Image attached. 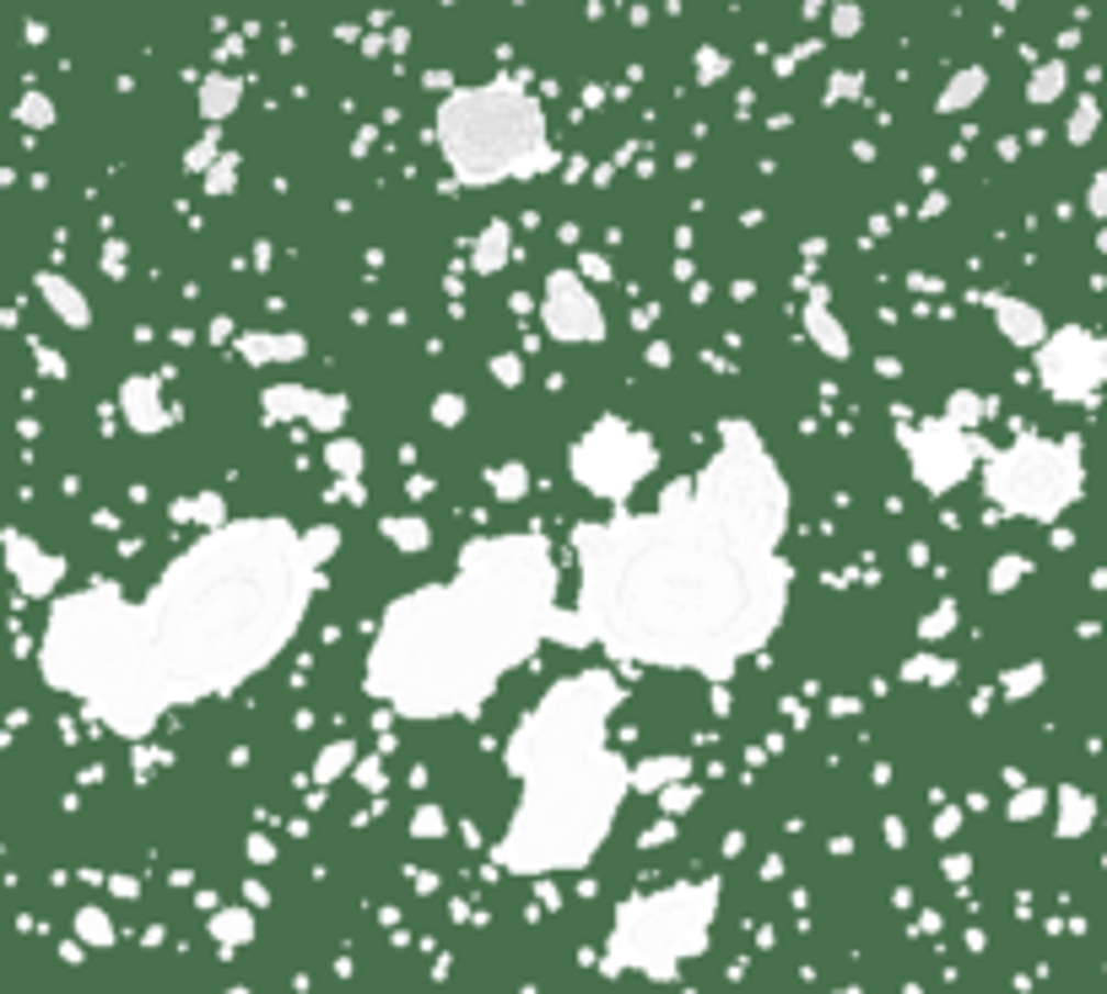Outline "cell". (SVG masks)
Instances as JSON below:
<instances>
[{
  "instance_id": "6da1fadb",
  "label": "cell",
  "mask_w": 1107,
  "mask_h": 994,
  "mask_svg": "<svg viewBox=\"0 0 1107 994\" xmlns=\"http://www.w3.org/2000/svg\"><path fill=\"white\" fill-rule=\"evenodd\" d=\"M783 476L746 422L724 427V449L675 481L653 514L579 530L584 644L627 660L692 664L724 675L783 616L789 568L779 562Z\"/></svg>"
},
{
  "instance_id": "7a4b0ae2",
  "label": "cell",
  "mask_w": 1107,
  "mask_h": 994,
  "mask_svg": "<svg viewBox=\"0 0 1107 994\" xmlns=\"http://www.w3.org/2000/svg\"><path fill=\"white\" fill-rule=\"evenodd\" d=\"M329 530L298 535L281 520H244L195 540L146 600L114 584L66 600L44 638V670L92 697L114 729H146L163 703L222 692L255 675L309 605L314 557Z\"/></svg>"
},
{
  "instance_id": "3957f363",
  "label": "cell",
  "mask_w": 1107,
  "mask_h": 994,
  "mask_svg": "<svg viewBox=\"0 0 1107 994\" xmlns=\"http://www.w3.org/2000/svg\"><path fill=\"white\" fill-rule=\"evenodd\" d=\"M557 622L551 551L535 535H497L459 557L449 584L394 600L368 655V686L427 719L487 697Z\"/></svg>"
},
{
  "instance_id": "277c9868",
  "label": "cell",
  "mask_w": 1107,
  "mask_h": 994,
  "mask_svg": "<svg viewBox=\"0 0 1107 994\" xmlns=\"http://www.w3.org/2000/svg\"><path fill=\"white\" fill-rule=\"evenodd\" d=\"M438 141H444V157L455 163V174L470 185H497L514 174L551 168L546 120H540L535 98L508 81L455 92L438 109Z\"/></svg>"
},
{
  "instance_id": "5b68a950",
  "label": "cell",
  "mask_w": 1107,
  "mask_h": 994,
  "mask_svg": "<svg viewBox=\"0 0 1107 994\" xmlns=\"http://www.w3.org/2000/svg\"><path fill=\"white\" fill-rule=\"evenodd\" d=\"M988 498L1021 520H1059L1081 498V449L1070 438H1016L1005 455H994L988 470Z\"/></svg>"
},
{
  "instance_id": "8992f818",
  "label": "cell",
  "mask_w": 1107,
  "mask_h": 994,
  "mask_svg": "<svg viewBox=\"0 0 1107 994\" xmlns=\"http://www.w3.org/2000/svg\"><path fill=\"white\" fill-rule=\"evenodd\" d=\"M644 449H653V444L638 438L627 422H600V427H589V438L573 449V476L584 481L589 492H600V498H627L638 487L644 465H622V455H644Z\"/></svg>"
},
{
  "instance_id": "52a82bcc",
  "label": "cell",
  "mask_w": 1107,
  "mask_h": 994,
  "mask_svg": "<svg viewBox=\"0 0 1107 994\" xmlns=\"http://www.w3.org/2000/svg\"><path fill=\"white\" fill-rule=\"evenodd\" d=\"M1038 373L1042 384L1053 390L1059 400H1086L1097 395L1107 384V335L1092 331H1059L1038 357Z\"/></svg>"
},
{
  "instance_id": "ba28073f",
  "label": "cell",
  "mask_w": 1107,
  "mask_h": 994,
  "mask_svg": "<svg viewBox=\"0 0 1107 994\" xmlns=\"http://www.w3.org/2000/svg\"><path fill=\"white\" fill-rule=\"evenodd\" d=\"M903 438H908V455H913V476H918L929 492L957 487L977 460V444L962 433V427H951V422H935V427H924V433H903Z\"/></svg>"
},
{
  "instance_id": "9c48e42d",
  "label": "cell",
  "mask_w": 1107,
  "mask_h": 994,
  "mask_svg": "<svg viewBox=\"0 0 1107 994\" xmlns=\"http://www.w3.org/2000/svg\"><path fill=\"white\" fill-rule=\"evenodd\" d=\"M546 325H551V335H562V340H600V335H605L594 298L579 287V276H562V270H557L551 287H546Z\"/></svg>"
},
{
  "instance_id": "30bf717a",
  "label": "cell",
  "mask_w": 1107,
  "mask_h": 994,
  "mask_svg": "<svg viewBox=\"0 0 1107 994\" xmlns=\"http://www.w3.org/2000/svg\"><path fill=\"white\" fill-rule=\"evenodd\" d=\"M265 405L276 411V405H298L292 416H309L314 427H340L346 422V400L340 395H320V390H292V384H281V390H265Z\"/></svg>"
},
{
  "instance_id": "8fae6325",
  "label": "cell",
  "mask_w": 1107,
  "mask_h": 994,
  "mask_svg": "<svg viewBox=\"0 0 1107 994\" xmlns=\"http://www.w3.org/2000/svg\"><path fill=\"white\" fill-rule=\"evenodd\" d=\"M5 551H11V573L22 579V590H27V595L55 590V584H60V573H66V562H60V557H33L27 535H11V540H5Z\"/></svg>"
},
{
  "instance_id": "7c38bea8",
  "label": "cell",
  "mask_w": 1107,
  "mask_h": 994,
  "mask_svg": "<svg viewBox=\"0 0 1107 994\" xmlns=\"http://www.w3.org/2000/svg\"><path fill=\"white\" fill-rule=\"evenodd\" d=\"M994 314L1005 320V335H1010L1016 346H1038L1042 331H1048L1038 309H1027V303H1016V298H994Z\"/></svg>"
},
{
  "instance_id": "4fadbf2b",
  "label": "cell",
  "mask_w": 1107,
  "mask_h": 994,
  "mask_svg": "<svg viewBox=\"0 0 1107 994\" xmlns=\"http://www.w3.org/2000/svg\"><path fill=\"white\" fill-rule=\"evenodd\" d=\"M238 346H244V357H298L303 335H281V340L276 335H244Z\"/></svg>"
},
{
  "instance_id": "5bb4252c",
  "label": "cell",
  "mask_w": 1107,
  "mask_h": 994,
  "mask_svg": "<svg viewBox=\"0 0 1107 994\" xmlns=\"http://www.w3.org/2000/svg\"><path fill=\"white\" fill-rule=\"evenodd\" d=\"M38 287H44V298H49V303H55V309L66 314L70 325H87V303H81L76 292H66V287H60V276H44Z\"/></svg>"
},
{
  "instance_id": "9a60e30c",
  "label": "cell",
  "mask_w": 1107,
  "mask_h": 994,
  "mask_svg": "<svg viewBox=\"0 0 1107 994\" xmlns=\"http://www.w3.org/2000/svg\"><path fill=\"white\" fill-rule=\"evenodd\" d=\"M810 335H816V340H821V346H827L832 357H843V351H848V340L832 331V320H827L821 309H810Z\"/></svg>"
},
{
  "instance_id": "2e32d148",
  "label": "cell",
  "mask_w": 1107,
  "mask_h": 994,
  "mask_svg": "<svg viewBox=\"0 0 1107 994\" xmlns=\"http://www.w3.org/2000/svg\"><path fill=\"white\" fill-rule=\"evenodd\" d=\"M384 535H400V546H411V551H416V546H422V535H427V530H422L416 520H384Z\"/></svg>"
},
{
  "instance_id": "e0dca14e",
  "label": "cell",
  "mask_w": 1107,
  "mask_h": 994,
  "mask_svg": "<svg viewBox=\"0 0 1107 994\" xmlns=\"http://www.w3.org/2000/svg\"><path fill=\"white\" fill-rule=\"evenodd\" d=\"M329 465L357 476V470H362V449H357V444H335V449H329Z\"/></svg>"
},
{
  "instance_id": "ac0fdd59",
  "label": "cell",
  "mask_w": 1107,
  "mask_h": 994,
  "mask_svg": "<svg viewBox=\"0 0 1107 994\" xmlns=\"http://www.w3.org/2000/svg\"><path fill=\"white\" fill-rule=\"evenodd\" d=\"M1092 190H1097V196H1092V211H1097V216H1107V174L1092 185Z\"/></svg>"
}]
</instances>
